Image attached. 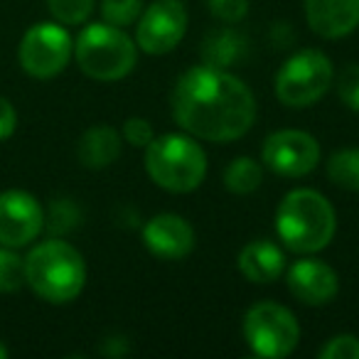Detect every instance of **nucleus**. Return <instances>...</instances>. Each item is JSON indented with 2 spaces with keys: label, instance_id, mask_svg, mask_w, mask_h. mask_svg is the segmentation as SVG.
I'll use <instances>...</instances> for the list:
<instances>
[{
  "label": "nucleus",
  "instance_id": "f257e3e1",
  "mask_svg": "<svg viewBox=\"0 0 359 359\" xmlns=\"http://www.w3.org/2000/svg\"><path fill=\"white\" fill-rule=\"evenodd\" d=\"M172 118L192 138L231 143L249 133L256 121L251 89L219 67H192L172 89Z\"/></svg>",
  "mask_w": 359,
  "mask_h": 359
},
{
  "label": "nucleus",
  "instance_id": "f03ea898",
  "mask_svg": "<svg viewBox=\"0 0 359 359\" xmlns=\"http://www.w3.org/2000/svg\"><path fill=\"white\" fill-rule=\"evenodd\" d=\"M337 217L327 197L315 190H293L276 210V231L293 254H318L334 239Z\"/></svg>",
  "mask_w": 359,
  "mask_h": 359
},
{
  "label": "nucleus",
  "instance_id": "7ed1b4c3",
  "mask_svg": "<svg viewBox=\"0 0 359 359\" xmlns=\"http://www.w3.org/2000/svg\"><path fill=\"white\" fill-rule=\"evenodd\" d=\"M25 283L47 303H72L86 285L84 256L62 239L42 241L25 256Z\"/></svg>",
  "mask_w": 359,
  "mask_h": 359
},
{
  "label": "nucleus",
  "instance_id": "20e7f679",
  "mask_svg": "<svg viewBox=\"0 0 359 359\" xmlns=\"http://www.w3.org/2000/svg\"><path fill=\"white\" fill-rule=\"evenodd\" d=\"M145 170L158 187L185 195L202 185L207 175V155L192 135H158L145 145Z\"/></svg>",
  "mask_w": 359,
  "mask_h": 359
},
{
  "label": "nucleus",
  "instance_id": "39448f33",
  "mask_svg": "<svg viewBox=\"0 0 359 359\" xmlns=\"http://www.w3.org/2000/svg\"><path fill=\"white\" fill-rule=\"evenodd\" d=\"M74 57L79 69L91 79L118 81L133 72L138 50L123 27L94 22L79 32L74 42Z\"/></svg>",
  "mask_w": 359,
  "mask_h": 359
},
{
  "label": "nucleus",
  "instance_id": "423d86ee",
  "mask_svg": "<svg viewBox=\"0 0 359 359\" xmlns=\"http://www.w3.org/2000/svg\"><path fill=\"white\" fill-rule=\"evenodd\" d=\"M332 62L327 55L318 50H303L278 69L276 96L290 109H305L323 99V94L332 84Z\"/></svg>",
  "mask_w": 359,
  "mask_h": 359
},
{
  "label": "nucleus",
  "instance_id": "0eeeda50",
  "mask_svg": "<svg viewBox=\"0 0 359 359\" xmlns=\"http://www.w3.org/2000/svg\"><path fill=\"white\" fill-rule=\"evenodd\" d=\"M244 337L251 352L266 359L293 354L300 342V325L288 308L278 303H256L244 315Z\"/></svg>",
  "mask_w": 359,
  "mask_h": 359
},
{
  "label": "nucleus",
  "instance_id": "6e6552de",
  "mask_svg": "<svg viewBox=\"0 0 359 359\" xmlns=\"http://www.w3.org/2000/svg\"><path fill=\"white\" fill-rule=\"evenodd\" d=\"M74 55V40L62 22H37L22 35L18 47L20 67L35 79L62 74Z\"/></svg>",
  "mask_w": 359,
  "mask_h": 359
},
{
  "label": "nucleus",
  "instance_id": "1a4fd4ad",
  "mask_svg": "<svg viewBox=\"0 0 359 359\" xmlns=\"http://www.w3.org/2000/svg\"><path fill=\"white\" fill-rule=\"evenodd\" d=\"M261 158L269 170L283 177H303L320 163V143L305 130H276L264 140Z\"/></svg>",
  "mask_w": 359,
  "mask_h": 359
},
{
  "label": "nucleus",
  "instance_id": "9d476101",
  "mask_svg": "<svg viewBox=\"0 0 359 359\" xmlns=\"http://www.w3.org/2000/svg\"><path fill=\"white\" fill-rule=\"evenodd\" d=\"M187 32V11L180 0H155L138 18L135 45L148 55H168Z\"/></svg>",
  "mask_w": 359,
  "mask_h": 359
},
{
  "label": "nucleus",
  "instance_id": "9b49d317",
  "mask_svg": "<svg viewBox=\"0 0 359 359\" xmlns=\"http://www.w3.org/2000/svg\"><path fill=\"white\" fill-rule=\"evenodd\" d=\"M45 229V210L25 190L0 192V246L25 249Z\"/></svg>",
  "mask_w": 359,
  "mask_h": 359
},
{
  "label": "nucleus",
  "instance_id": "f8f14e48",
  "mask_svg": "<svg viewBox=\"0 0 359 359\" xmlns=\"http://www.w3.org/2000/svg\"><path fill=\"white\" fill-rule=\"evenodd\" d=\"M143 244L153 256L165 261L185 259L195 249V231L180 215H155L143 226Z\"/></svg>",
  "mask_w": 359,
  "mask_h": 359
},
{
  "label": "nucleus",
  "instance_id": "ddd939ff",
  "mask_svg": "<svg viewBox=\"0 0 359 359\" xmlns=\"http://www.w3.org/2000/svg\"><path fill=\"white\" fill-rule=\"evenodd\" d=\"M288 288L305 305H327L339 290L332 266L320 259H300L288 269Z\"/></svg>",
  "mask_w": 359,
  "mask_h": 359
},
{
  "label": "nucleus",
  "instance_id": "4468645a",
  "mask_svg": "<svg viewBox=\"0 0 359 359\" xmlns=\"http://www.w3.org/2000/svg\"><path fill=\"white\" fill-rule=\"evenodd\" d=\"M305 18L315 35L337 40L359 25V0H305Z\"/></svg>",
  "mask_w": 359,
  "mask_h": 359
},
{
  "label": "nucleus",
  "instance_id": "2eb2a0df",
  "mask_svg": "<svg viewBox=\"0 0 359 359\" xmlns=\"http://www.w3.org/2000/svg\"><path fill=\"white\" fill-rule=\"evenodd\" d=\"M239 271L251 283H273L283 276L285 256L280 246H276L273 241L256 239L241 249Z\"/></svg>",
  "mask_w": 359,
  "mask_h": 359
},
{
  "label": "nucleus",
  "instance_id": "dca6fc26",
  "mask_svg": "<svg viewBox=\"0 0 359 359\" xmlns=\"http://www.w3.org/2000/svg\"><path fill=\"white\" fill-rule=\"evenodd\" d=\"M79 163L89 170H104L121 155V133L111 126H91L76 143Z\"/></svg>",
  "mask_w": 359,
  "mask_h": 359
},
{
  "label": "nucleus",
  "instance_id": "f3484780",
  "mask_svg": "<svg viewBox=\"0 0 359 359\" xmlns=\"http://www.w3.org/2000/svg\"><path fill=\"white\" fill-rule=\"evenodd\" d=\"M246 55V40L234 30H215L207 35V40L202 42V60L210 67H226L236 65L241 57Z\"/></svg>",
  "mask_w": 359,
  "mask_h": 359
},
{
  "label": "nucleus",
  "instance_id": "a211bd4d",
  "mask_svg": "<svg viewBox=\"0 0 359 359\" xmlns=\"http://www.w3.org/2000/svg\"><path fill=\"white\" fill-rule=\"evenodd\" d=\"M264 182V168L254 158H236L224 170V187L234 195H249Z\"/></svg>",
  "mask_w": 359,
  "mask_h": 359
},
{
  "label": "nucleus",
  "instance_id": "6ab92c4d",
  "mask_svg": "<svg viewBox=\"0 0 359 359\" xmlns=\"http://www.w3.org/2000/svg\"><path fill=\"white\" fill-rule=\"evenodd\" d=\"M327 177L347 192H359V148H344L330 155Z\"/></svg>",
  "mask_w": 359,
  "mask_h": 359
},
{
  "label": "nucleus",
  "instance_id": "aec40b11",
  "mask_svg": "<svg viewBox=\"0 0 359 359\" xmlns=\"http://www.w3.org/2000/svg\"><path fill=\"white\" fill-rule=\"evenodd\" d=\"M25 285V259L18 249L0 246V293H15Z\"/></svg>",
  "mask_w": 359,
  "mask_h": 359
},
{
  "label": "nucleus",
  "instance_id": "412c9836",
  "mask_svg": "<svg viewBox=\"0 0 359 359\" xmlns=\"http://www.w3.org/2000/svg\"><path fill=\"white\" fill-rule=\"evenodd\" d=\"M143 13V0H101V15L104 22L114 27H128L138 22Z\"/></svg>",
  "mask_w": 359,
  "mask_h": 359
},
{
  "label": "nucleus",
  "instance_id": "4be33fe9",
  "mask_svg": "<svg viewBox=\"0 0 359 359\" xmlns=\"http://www.w3.org/2000/svg\"><path fill=\"white\" fill-rule=\"evenodd\" d=\"M47 8L62 25H81L94 13V0H47Z\"/></svg>",
  "mask_w": 359,
  "mask_h": 359
},
{
  "label": "nucleus",
  "instance_id": "5701e85b",
  "mask_svg": "<svg viewBox=\"0 0 359 359\" xmlns=\"http://www.w3.org/2000/svg\"><path fill=\"white\" fill-rule=\"evenodd\" d=\"M79 224V210L72 200H55L45 215V229L52 234H67Z\"/></svg>",
  "mask_w": 359,
  "mask_h": 359
},
{
  "label": "nucleus",
  "instance_id": "b1692460",
  "mask_svg": "<svg viewBox=\"0 0 359 359\" xmlns=\"http://www.w3.org/2000/svg\"><path fill=\"white\" fill-rule=\"evenodd\" d=\"M337 94L342 104L352 111H359V65H349L337 79Z\"/></svg>",
  "mask_w": 359,
  "mask_h": 359
},
{
  "label": "nucleus",
  "instance_id": "393cba45",
  "mask_svg": "<svg viewBox=\"0 0 359 359\" xmlns=\"http://www.w3.org/2000/svg\"><path fill=\"white\" fill-rule=\"evenodd\" d=\"M323 359H359V337L354 334H334L325 347H320Z\"/></svg>",
  "mask_w": 359,
  "mask_h": 359
},
{
  "label": "nucleus",
  "instance_id": "a878e982",
  "mask_svg": "<svg viewBox=\"0 0 359 359\" xmlns=\"http://www.w3.org/2000/svg\"><path fill=\"white\" fill-rule=\"evenodd\" d=\"M207 3H210L212 15L229 25L244 20V15L249 13V0H207Z\"/></svg>",
  "mask_w": 359,
  "mask_h": 359
},
{
  "label": "nucleus",
  "instance_id": "bb28decb",
  "mask_svg": "<svg viewBox=\"0 0 359 359\" xmlns=\"http://www.w3.org/2000/svg\"><path fill=\"white\" fill-rule=\"evenodd\" d=\"M123 138L128 140L130 145L135 148H145L150 140L155 138L153 133V126H150L148 118H140V116H133L123 123Z\"/></svg>",
  "mask_w": 359,
  "mask_h": 359
},
{
  "label": "nucleus",
  "instance_id": "cd10ccee",
  "mask_svg": "<svg viewBox=\"0 0 359 359\" xmlns=\"http://www.w3.org/2000/svg\"><path fill=\"white\" fill-rule=\"evenodd\" d=\"M18 128V111L6 96H0V140H8Z\"/></svg>",
  "mask_w": 359,
  "mask_h": 359
},
{
  "label": "nucleus",
  "instance_id": "c85d7f7f",
  "mask_svg": "<svg viewBox=\"0 0 359 359\" xmlns=\"http://www.w3.org/2000/svg\"><path fill=\"white\" fill-rule=\"evenodd\" d=\"M8 354H11V349H8L6 344L0 342V359H8Z\"/></svg>",
  "mask_w": 359,
  "mask_h": 359
}]
</instances>
